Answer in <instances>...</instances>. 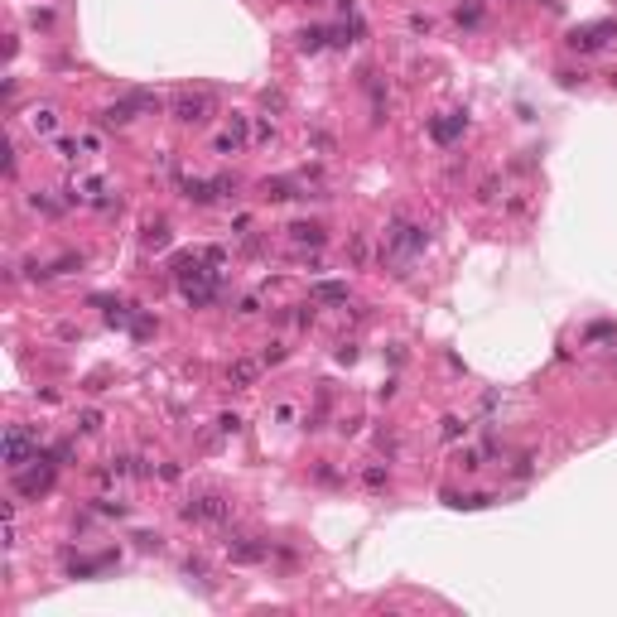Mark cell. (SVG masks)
I'll return each mask as SVG.
<instances>
[{
	"mask_svg": "<svg viewBox=\"0 0 617 617\" xmlns=\"http://www.w3.org/2000/svg\"><path fill=\"white\" fill-rule=\"evenodd\" d=\"M207 97L203 92H198V97H193V92H184V97H179V102H174V116H179V121H184V125H198V121H207Z\"/></svg>",
	"mask_w": 617,
	"mask_h": 617,
	"instance_id": "cell-2",
	"label": "cell"
},
{
	"mask_svg": "<svg viewBox=\"0 0 617 617\" xmlns=\"http://www.w3.org/2000/svg\"><path fill=\"white\" fill-rule=\"evenodd\" d=\"M256 372H261L256 362H236V367L227 372V381H232V386H251V381H256Z\"/></svg>",
	"mask_w": 617,
	"mask_h": 617,
	"instance_id": "cell-6",
	"label": "cell"
},
{
	"mask_svg": "<svg viewBox=\"0 0 617 617\" xmlns=\"http://www.w3.org/2000/svg\"><path fill=\"white\" fill-rule=\"evenodd\" d=\"M458 130H463V121H439V125H434V135H439V140H453Z\"/></svg>",
	"mask_w": 617,
	"mask_h": 617,
	"instance_id": "cell-9",
	"label": "cell"
},
{
	"mask_svg": "<svg viewBox=\"0 0 617 617\" xmlns=\"http://www.w3.org/2000/svg\"><path fill=\"white\" fill-rule=\"evenodd\" d=\"M49 478H53L49 468H34V473H24V478H19V492H44V487H49Z\"/></svg>",
	"mask_w": 617,
	"mask_h": 617,
	"instance_id": "cell-7",
	"label": "cell"
},
{
	"mask_svg": "<svg viewBox=\"0 0 617 617\" xmlns=\"http://www.w3.org/2000/svg\"><path fill=\"white\" fill-rule=\"evenodd\" d=\"M227 550H232V559H241V564H256V559L266 555V545H251L246 535H236V540H227Z\"/></svg>",
	"mask_w": 617,
	"mask_h": 617,
	"instance_id": "cell-4",
	"label": "cell"
},
{
	"mask_svg": "<svg viewBox=\"0 0 617 617\" xmlns=\"http://www.w3.org/2000/svg\"><path fill=\"white\" fill-rule=\"evenodd\" d=\"M391 241H396L401 251H419V246H424V232H419V227H406V222H401V227L391 232Z\"/></svg>",
	"mask_w": 617,
	"mask_h": 617,
	"instance_id": "cell-5",
	"label": "cell"
},
{
	"mask_svg": "<svg viewBox=\"0 0 617 617\" xmlns=\"http://www.w3.org/2000/svg\"><path fill=\"white\" fill-rule=\"evenodd\" d=\"M342 295H347L342 285H318V299H342Z\"/></svg>",
	"mask_w": 617,
	"mask_h": 617,
	"instance_id": "cell-10",
	"label": "cell"
},
{
	"mask_svg": "<svg viewBox=\"0 0 617 617\" xmlns=\"http://www.w3.org/2000/svg\"><path fill=\"white\" fill-rule=\"evenodd\" d=\"M189 521H203V525H222L227 516H232V502L227 497H217V492H207V497H193L189 507H184Z\"/></svg>",
	"mask_w": 617,
	"mask_h": 617,
	"instance_id": "cell-1",
	"label": "cell"
},
{
	"mask_svg": "<svg viewBox=\"0 0 617 617\" xmlns=\"http://www.w3.org/2000/svg\"><path fill=\"white\" fill-rule=\"evenodd\" d=\"M295 241H308V246H318V241H323V227H304V222H299V227H295Z\"/></svg>",
	"mask_w": 617,
	"mask_h": 617,
	"instance_id": "cell-8",
	"label": "cell"
},
{
	"mask_svg": "<svg viewBox=\"0 0 617 617\" xmlns=\"http://www.w3.org/2000/svg\"><path fill=\"white\" fill-rule=\"evenodd\" d=\"M24 458H29V434H24V429H10V434H5V463L19 468Z\"/></svg>",
	"mask_w": 617,
	"mask_h": 617,
	"instance_id": "cell-3",
	"label": "cell"
}]
</instances>
